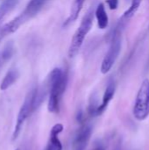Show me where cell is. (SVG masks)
Listing matches in <instances>:
<instances>
[{"mask_svg": "<svg viewBox=\"0 0 149 150\" xmlns=\"http://www.w3.org/2000/svg\"><path fill=\"white\" fill-rule=\"evenodd\" d=\"M49 98L47 103L48 112L57 113L62 95L68 84V74L60 68L54 69L49 75Z\"/></svg>", "mask_w": 149, "mask_h": 150, "instance_id": "cell-1", "label": "cell"}, {"mask_svg": "<svg viewBox=\"0 0 149 150\" xmlns=\"http://www.w3.org/2000/svg\"><path fill=\"white\" fill-rule=\"evenodd\" d=\"M94 17H95V11L92 8H90L83 16L79 27L77 28V30L73 35V38L71 40L68 47V54L70 58H74L78 54L85 37L87 36V34L89 33V32L92 27Z\"/></svg>", "mask_w": 149, "mask_h": 150, "instance_id": "cell-2", "label": "cell"}, {"mask_svg": "<svg viewBox=\"0 0 149 150\" xmlns=\"http://www.w3.org/2000/svg\"><path fill=\"white\" fill-rule=\"evenodd\" d=\"M122 22H120L119 25L115 29L112 36V40L110 43L109 49L105 54L104 60L101 65V72L103 74H107L115 64L121 50V32H122Z\"/></svg>", "mask_w": 149, "mask_h": 150, "instance_id": "cell-3", "label": "cell"}, {"mask_svg": "<svg viewBox=\"0 0 149 150\" xmlns=\"http://www.w3.org/2000/svg\"><path fill=\"white\" fill-rule=\"evenodd\" d=\"M37 91H38L37 87L32 89L29 91V93L27 94L22 106L20 107V110H19V112L18 113V117H17V120H16L13 134H12V139L13 140H16L18 137L25 121L27 120L29 115L32 112H33V111H35L37 109L36 105H35Z\"/></svg>", "mask_w": 149, "mask_h": 150, "instance_id": "cell-4", "label": "cell"}, {"mask_svg": "<svg viewBox=\"0 0 149 150\" xmlns=\"http://www.w3.org/2000/svg\"><path fill=\"white\" fill-rule=\"evenodd\" d=\"M133 116L139 121L147 120L149 116V80L145 79L137 93L133 106Z\"/></svg>", "mask_w": 149, "mask_h": 150, "instance_id": "cell-5", "label": "cell"}, {"mask_svg": "<svg viewBox=\"0 0 149 150\" xmlns=\"http://www.w3.org/2000/svg\"><path fill=\"white\" fill-rule=\"evenodd\" d=\"M92 134L91 126L84 123L77 130L73 142V150H85Z\"/></svg>", "mask_w": 149, "mask_h": 150, "instance_id": "cell-6", "label": "cell"}, {"mask_svg": "<svg viewBox=\"0 0 149 150\" xmlns=\"http://www.w3.org/2000/svg\"><path fill=\"white\" fill-rule=\"evenodd\" d=\"M63 125L61 123H57L52 127L47 150H62V144L59 139V134L63 131Z\"/></svg>", "mask_w": 149, "mask_h": 150, "instance_id": "cell-7", "label": "cell"}, {"mask_svg": "<svg viewBox=\"0 0 149 150\" xmlns=\"http://www.w3.org/2000/svg\"><path fill=\"white\" fill-rule=\"evenodd\" d=\"M115 83L113 82V80H110L108 82V84L106 86V89L105 91L104 96H103V99H102V103L99 105L98 108H97V116H99L101 114L104 113V112L107 109L111 100L113 98L114 94H115Z\"/></svg>", "mask_w": 149, "mask_h": 150, "instance_id": "cell-8", "label": "cell"}, {"mask_svg": "<svg viewBox=\"0 0 149 150\" xmlns=\"http://www.w3.org/2000/svg\"><path fill=\"white\" fill-rule=\"evenodd\" d=\"M47 1V0H30L22 13L29 20L40 11V9L43 7Z\"/></svg>", "mask_w": 149, "mask_h": 150, "instance_id": "cell-9", "label": "cell"}, {"mask_svg": "<svg viewBox=\"0 0 149 150\" xmlns=\"http://www.w3.org/2000/svg\"><path fill=\"white\" fill-rule=\"evenodd\" d=\"M95 17L97 21V25L100 29H105L108 26L109 18L107 12L105 11V4L100 3L95 10Z\"/></svg>", "mask_w": 149, "mask_h": 150, "instance_id": "cell-10", "label": "cell"}, {"mask_svg": "<svg viewBox=\"0 0 149 150\" xmlns=\"http://www.w3.org/2000/svg\"><path fill=\"white\" fill-rule=\"evenodd\" d=\"M84 1L85 0H74L72 5H71V9H70V12L67 18V19L65 20L63 25L66 26L68 25V24L76 21L83 9V4H84Z\"/></svg>", "mask_w": 149, "mask_h": 150, "instance_id": "cell-11", "label": "cell"}, {"mask_svg": "<svg viewBox=\"0 0 149 150\" xmlns=\"http://www.w3.org/2000/svg\"><path fill=\"white\" fill-rule=\"evenodd\" d=\"M18 78V72L14 69H11L2 80L0 83V90L6 91L17 81Z\"/></svg>", "mask_w": 149, "mask_h": 150, "instance_id": "cell-12", "label": "cell"}, {"mask_svg": "<svg viewBox=\"0 0 149 150\" xmlns=\"http://www.w3.org/2000/svg\"><path fill=\"white\" fill-rule=\"evenodd\" d=\"M141 2H142V0H132L131 5H130V7L128 8V10H126V11H125L122 19L127 20V19L133 18V17L135 15V13L137 12V11L139 10Z\"/></svg>", "mask_w": 149, "mask_h": 150, "instance_id": "cell-13", "label": "cell"}, {"mask_svg": "<svg viewBox=\"0 0 149 150\" xmlns=\"http://www.w3.org/2000/svg\"><path fill=\"white\" fill-rule=\"evenodd\" d=\"M18 0H5L0 5V20L4 18V16L16 4Z\"/></svg>", "mask_w": 149, "mask_h": 150, "instance_id": "cell-14", "label": "cell"}, {"mask_svg": "<svg viewBox=\"0 0 149 150\" xmlns=\"http://www.w3.org/2000/svg\"><path fill=\"white\" fill-rule=\"evenodd\" d=\"M12 52H13V48H12V44H7L5 46V47L4 48L3 52H2V57L4 60H8L11 57L12 55Z\"/></svg>", "mask_w": 149, "mask_h": 150, "instance_id": "cell-15", "label": "cell"}, {"mask_svg": "<svg viewBox=\"0 0 149 150\" xmlns=\"http://www.w3.org/2000/svg\"><path fill=\"white\" fill-rule=\"evenodd\" d=\"M107 4L111 10H116L119 5V0H107Z\"/></svg>", "mask_w": 149, "mask_h": 150, "instance_id": "cell-16", "label": "cell"}, {"mask_svg": "<svg viewBox=\"0 0 149 150\" xmlns=\"http://www.w3.org/2000/svg\"><path fill=\"white\" fill-rule=\"evenodd\" d=\"M93 150H105V148L102 145H98V146H97Z\"/></svg>", "mask_w": 149, "mask_h": 150, "instance_id": "cell-17", "label": "cell"}]
</instances>
